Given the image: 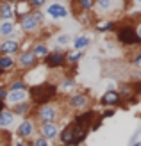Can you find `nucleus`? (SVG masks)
Here are the masks:
<instances>
[{"mask_svg": "<svg viewBox=\"0 0 141 146\" xmlns=\"http://www.w3.org/2000/svg\"><path fill=\"white\" fill-rule=\"evenodd\" d=\"M75 135H77V128H75L73 123H70V125H66L64 128H61V132L57 135V141L61 146H73Z\"/></svg>", "mask_w": 141, "mask_h": 146, "instance_id": "1a4fd4ad", "label": "nucleus"}, {"mask_svg": "<svg viewBox=\"0 0 141 146\" xmlns=\"http://www.w3.org/2000/svg\"><path fill=\"white\" fill-rule=\"evenodd\" d=\"M116 39L120 45L123 46H136V45H141L139 38L136 36V29L132 25H122L118 27L116 31Z\"/></svg>", "mask_w": 141, "mask_h": 146, "instance_id": "20e7f679", "label": "nucleus"}, {"mask_svg": "<svg viewBox=\"0 0 141 146\" xmlns=\"http://www.w3.org/2000/svg\"><path fill=\"white\" fill-rule=\"evenodd\" d=\"M31 14H32V18L38 21V25L41 27L43 25V20H45V16H43V13L39 11V9H34V11H31Z\"/></svg>", "mask_w": 141, "mask_h": 146, "instance_id": "2f4dec72", "label": "nucleus"}, {"mask_svg": "<svg viewBox=\"0 0 141 146\" xmlns=\"http://www.w3.org/2000/svg\"><path fill=\"white\" fill-rule=\"evenodd\" d=\"M31 13V7H29V2L27 0H18L16 2V7H14V18H23L25 14Z\"/></svg>", "mask_w": 141, "mask_h": 146, "instance_id": "412c9836", "label": "nucleus"}, {"mask_svg": "<svg viewBox=\"0 0 141 146\" xmlns=\"http://www.w3.org/2000/svg\"><path fill=\"white\" fill-rule=\"evenodd\" d=\"M47 14L54 20H63V18L68 16V9H66L61 2H54L47 7Z\"/></svg>", "mask_w": 141, "mask_h": 146, "instance_id": "ddd939ff", "label": "nucleus"}, {"mask_svg": "<svg viewBox=\"0 0 141 146\" xmlns=\"http://www.w3.org/2000/svg\"><path fill=\"white\" fill-rule=\"evenodd\" d=\"M29 144L31 146H52V143L47 141L45 137H41V135H36L32 141H29Z\"/></svg>", "mask_w": 141, "mask_h": 146, "instance_id": "c756f323", "label": "nucleus"}, {"mask_svg": "<svg viewBox=\"0 0 141 146\" xmlns=\"http://www.w3.org/2000/svg\"><path fill=\"white\" fill-rule=\"evenodd\" d=\"M20 52L18 39H4L0 41V55H16Z\"/></svg>", "mask_w": 141, "mask_h": 146, "instance_id": "f8f14e48", "label": "nucleus"}, {"mask_svg": "<svg viewBox=\"0 0 141 146\" xmlns=\"http://www.w3.org/2000/svg\"><path fill=\"white\" fill-rule=\"evenodd\" d=\"M27 93H29V98H31V104L34 107H39L45 104H52V100H55L57 86L50 82H43L38 86H31L27 89Z\"/></svg>", "mask_w": 141, "mask_h": 146, "instance_id": "f257e3e1", "label": "nucleus"}, {"mask_svg": "<svg viewBox=\"0 0 141 146\" xmlns=\"http://www.w3.org/2000/svg\"><path fill=\"white\" fill-rule=\"evenodd\" d=\"M77 86V82H75V78L73 77H70V75H66L64 78H63V82H61V91H64V93H68V91H72L73 87Z\"/></svg>", "mask_w": 141, "mask_h": 146, "instance_id": "393cba45", "label": "nucleus"}, {"mask_svg": "<svg viewBox=\"0 0 141 146\" xmlns=\"http://www.w3.org/2000/svg\"><path fill=\"white\" fill-rule=\"evenodd\" d=\"M68 104L73 111H88L91 105V96L88 93H73L72 96L68 98Z\"/></svg>", "mask_w": 141, "mask_h": 146, "instance_id": "0eeeda50", "label": "nucleus"}, {"mask_svg": "<svg viewBox=\"0 0 141 146\" xmlns=\"http://www.w3.org/2000/svg\"><path fill=\"white\" fill-rule=\"evenodd\" d=\"M55 43H57V46L61 48V46H68L70 43H72V38L68 34H57L55 36Z\"/></svg>", "mask_w": 141, "mask_h": 146, "instance_id": "cd10ccee", "label": "nucleus"}, {"mask_svg": "<svg viewBox=\"0 0 141 146\" xmlns=\"http://www.w3.org/2000/svg\"><path fill=\"white\" fill-rule=\"evenodd\" d=\"M16 123V116L11 112L9 107H5L2 112H0V130H11Z\"/></svg>", "mask_w": 141, "mask_h": 146, "instance_id": "2eb2a0df", "label": "nucleus"}, {"mask_svg": "<svg viewBox=\"0 0 141 146\" xmlns=\"http://www.w3.org/2000/svg\"><path fill=\"white\" fill-rule=\"evenodd\" d=\"M5 107H7V105H5V102H0V112H2Z\"/></svg>", "mask_w": 141, "mask_h": 146, "instance_id": "4c0bfd02", "label": "nucleus"}, {"mask_svg": "<svg viewBox=\"0 0 141 146\" xmlns=\"http://www.w3.org/2000/svg\"><path fill=\"white\" fill-rule=\"evenodd\" d=\"M59 146H61V144H59Z\"/></svg>", "mask_w": 141, "mask_h": 146, "instance_id": "37998d69", "label": "nucleus"}, {"mask_svg": "<svg viewBox=\"0 0 141 146\" xmlns=\"http://www.w3.org/2000/svg\"><path fill=\"white\" fill-rule=\"evenodd\" d=\"M120 104H122V96L116 89H107L100 98V105H104V107H116Z\"/></svg>", "mask_w": 141, "mask_h": 146, "instance_id": "9b49d317", "label": "nucleus"}, {"mask_svg": "<svg viewBox=\"0 0 141 146\" xmlns=\"http://www.w3.org/2000/svg\"><path fill=\"white\" fill-rule=\"evenodd\" d=\"M16 68V62H14L13 55H0V75L4 73H9Z\"/></svg>", "mask_w": 141, "mask_h": 146, "instance_id": "a211bd4d", "label": "nucleus"}, {"mask_svg": "<svg viewBox=\"0 0 141 146\" xmlns=\"http://www.w3.org/2000/svg\"><path fill=\"white\" fill-rule=\"evenodd\" d=\"M77 7L80 11H91L95 7V0H77Z\"/></svg>", "mask_w": 141, "mask_h": 146, "instance_id": "c85d7f7f", "label": "nucleus"}, {"mask_svg": "<svg viewBox=\"0 0 141 146\" xmlns=\"http://www.w3.org/2000/svg\"><path fill=\"white\" fill-rule=\"evenodd\" d=\"M134 29H136V36H138L139 41H141V21H138V25H136Z\"/></svg>", "mask_w": 141, "mask_h": 146, "instance_id": "e433bc0d", "label": "nucleus"}, {"mask_svg": "<svg viewBox=\"0 0 141 146\" xmlns=\"http://www.w3.org/2000/svg\"><path fill=\"white\" fill-rule=\"evenodd\" d=\"M7 93H9V89H7V86L0 84V102H5V98H7Z\"/></svg>", "mask_w": 141, "mask_h": 146, "instance_id": "473e14b6", "label": "nucleus"}, {"mask_svg": "<svg viewBox=\"0 0 141 146\" xmlns=\"http://www.w3.org/2000/svg\"><path fill=\"white\" fill-rule=\"evenodd\" d=\"M9 146H31L29 144V141H21V139H14L9 143Z\"/></svg>", "mask_w": 141, "mask_h": 146, "instance_id": "72a5a7b5", "label": "nucleus"}, {"mask_svg": "<svg viewBox=\"0 0 141 146\" xmlns=\"http://www.w3.org/2000/svg\"><path fill=\"white\" fill-rule=\"evenodd\" d=\"M72 43H73V50H86L88 46H90L91 39L88 38V36H77Z\"/></svg>", "mask_w": 141, "mask_h": 146, "instance_id": "5701e85b", "label": "nucleus"}, {"mask_svg": "<svg viewBox=\"0 0 141 146\" xmlns=\"http://www.w3.org/2000/svg\"><path fill=\"white\" fill-rule=\"evenodd\" d=\"M0 146H9V143H0Z\"/></svg>", "mask_w": 141, "mask_h": 146, "instance_id": "ea45409f", "label": "nucleus"}, {"mask_svg": "<svg viewBox=\"0 0 141 146\" xmlns=\"http://www.w3.org/2000/svg\"><path fill=\"white\" fill-rule=\"evenodd\" d=\"M34 105L31 104V102H21V104H16V105H11V112L16 116V118H31V114L34 112Z\"/></svg>", "mask_w": 141, "mask_h": 146, "instance_id": "9d476101", "label": "nucleus"}, {"mask_svg": "<svg viewBox=\"0 0 141 146\" xmlns=\"http://www.w3.org/2000/svg\"><path fill=\"white\" fill-rule=\"evenodd\" d=\"M136 2H138V4H141V0H136Z\"/></svg>", "mask_w": 141, "mask_h": 146, "instance_id": "79ce46f5", "label": "nucleus"}, {"mask_svg": "<svg viewBox=\"0 0 141 146\" xmlns=\"http://www.w3.org/2000/svg\"><path fill=\"white\" fill-rule=\"evenodd\" d=\"M14 32H16V23H14L13 20L0 21V38L9 39V38H13Z\"/></svg>", "mask_w": 141, "mask_h": 146, "instance_id": "f3484780", "label": "nucleus"}, {"mask_svg": "<svg viewBox=\"0 0 141 146\" xmlns=\"http://www.w3.org/2000/svg\"><path fill=\"white\" fill-rule=\"evenodd\" d=\"M31 52H32L36 57H38V59H45L47 54L50 52V48L45 45V43H36V45L31 48Z\"/></svg>", "mask_w": 141, "mask_h": 146, "instance_id": "4be33fe9", "label": "nucleus"}, {"mask_svg": "<svg viewBox=\"0 0 141 146\" xmlns=\"http://www.w3.org/2000/svg\"><path fill=\"white\" fill-rule=\"evenodd\" d=\"M113 114H114V109H107V111L104 112V114H100V118H102V119H106V118H109V116H113Z\"/></svg>", "mask_w": 141, "mask_h": 146, "instance_id": "f704fd0d", "label": "nucleus"}, {"mask_svg": "<svg viewBox=\"0 0 141 146\" xmlns=\"http://www.w3.org/2000/svg\"><path fill=\"white\" fill-rule=\"evenodd\" d=\"M29 100V93L25 89H18V91H9L7 93V98H5V105L11 107V105H16L21 104V102H27Z\"/></svg>", "mask_w": 141, "mask_h": 146, "instance_id": "4468645a", "label": "nucleus"}, {"mask_svg": "<svg viewBox=\"0 0 141 146\" xmlns=\"http://www.w3.org/2000/svg\"><path fill=\"white\" fill-rule=\"evenodd\" d=\"M29 2V7H31V11H34V9H39V7H43L48 0H27Z\"/></svg>", "mask_w": 141, "mask_h": 146, "instance_id": "7c9ffc66", "label": "nucleus"}, {"mask_svg": "<svg viewBox=\"0 0 141 146\" xmlns=\"http://www.w3.org/2000/svg\"><path fill=\"white\" fill-rule=\"evenodd\" d=\"M43 64L50 70H59V68H64L66 66V57L64 52H61V48L55 46L54 50H50L47 54V57L43 59Z\"/></svg>", "mask_w": 141, "mask_h": 146, "instance_id": "39448f33", "label": "nucleus"}, {"mask_svg": "<svg viewBox=\"0 0 141 146\" xmlns=\"http://www.w3.org/2000/svg\"><path fill=\"white\" fill-rule=\"evenodd\" d=\"M59 132H61L59 123H39V125H38V135L45 137V139L50 141V143L57 141Z\"/></svg>", "mask_w": 141, "mask_h": 146, "instance_id": "6e6552de", "label": "nucleus"}, {"mask_svg": "<svg viewBox=\"0 0 141 146\" xmlns=\"http://www.w3.org/2000/svg\"><path fill=\"white\" fill-rule=\"evenodd\" d=\"M38 61L39 59L31 52V50H20L16 54V59H14V62H16V66L20 70H34L38 66Z\"/></svg>", "mask_w": 141, "mask_h": 146, "instance_id": "423d86ee", "label": "nucleus"}, {"mask_svg": "<svg viewBox=\"0 0 141 146\" xmlns=\"http://www.w3.org/2000/svg\"><path fill=\"white\" fill-rule=\"evenodd\" d=\"M7 89L9 91H18V89H29V86H27V82L23 78H20V80H14V82H11L9 86H7Z\"/></svg>", "mask_w": 141, "mask_h": 146, "instance_id": "bb28decb", "label": "nucleus"}, {"mask_svg": "<svg viewBox=\"0 0 141 146\" xmlns=\"http://www.w3.org/2000/svg\"><path fill=\"white\" fill-rule=\"evenodd\" d=\"M13 18H14V7H13V4L2 2V4H0V20L5 21V20H13Z\"/></svg>", "mask_w": 141, "mask_h": 146, "instance_id": "aec40b11", "label": "nucleus"}, {"mask_svg": "<svg viewBox=\"0 0 141 146\" xmlns=\"http://www.w3.org/2000/svg\"><path fill=\"white\" fill-rule=\"evenodd\" d=\"M5 2H7V4H16L18 0H5Z\"/></svg>", "mask_w": 141, "mask_h": 146, "instance_id": "58836bf2", "label": "nucleus"}, {"mask_svg": "<svg viewBox=\"0 0 141 146\" xmlns=\"http://www.w3.org/2000/svg\"><path fill=\"white\" fill-rule=\"evenodd\" d=\"M36 114V123H57L59 118H61V109H59L55 104H45L34 109Z\"/></svg>", "mask_w": 141, "mask_h": 146, "instance_id": "f03ea898", "label": "nucleus"}, {"mask_svg": "<svg viewBox=\"0 0 141 146\" xmlns=\"http://www.w3.org/2000/svg\"><path fill=\"white\" fill-rule=\"evenodd\" d=\"M132 146H141V143H134V144H132Z\"/></svg>", "mask_w": 141, "mask_h": 146, "instance_id": "a19ab883", "label": "nucleus"}, {"mask_svg": "<svg viewBox=\"0 0 141 146\" xmlns=\"http://www.w3.org/2000/svg\"><path fill=\"white\" fill-rule=\"evenodd\" d=\"M114 9V0H96V11L98 13H109Z\"/></svg>", "mask_w": 141, "mask_h": 146, "instance_id": "b1692460", "label": "nucleus"}, {"mask_svg": "<svg viewBox=\"0 0 141 146\" xmlns=\"http://www.w3.org/2000/svg\"><path fill=\"white\" fill-rule=\"evenodd\" d=\"M132 62H134V64H141V50H139V52L134 55V59H132Z\"/></svg>", "mask_w": 141, "mask_h": 146, "instance_id": "c9c22d12", "label": "nucleus"}, {"mask_svg": "<svg viewBox=\"0 0 141 146\" xmlns=\"http://www.w3.org/2000/svg\"><path fill=\"white\" fill-rule=\"evenodd\" d=\"M14 135H16V139H21V141H32L38 135V123L32 118H23L16 125Z\"/></svg>", "mask_w": 141, "mask_h": 146, "instance_id": "7ed1b4c3", "label": "nucleus"}, {"mask_svg": "<svg viewBox=\"0 0 141 146\" xmlns=\"http://www.w3.org/2000/svg\"><path fill=\"white\" fill-rule=\"evenodd\" d=\"M18 21H20V27H21V31H23V32H36V31L39 29L38 21L32 18V14H31V13L25 14L23 18H20Z\"/></svg>", "mask_w": 141, "mask_h": 146, "instance_id": "dca6fc26", "label": "nucleus"}, {"mask_svg": "<svg viewBox=\"0 0 141 146\" xmlns=\"http://www.w3.org/2000/svg\"><path fill=\"white\" fill-rule=\"evenodd\" d=\"M64 57H66V64L77 66L79 61L84 57V50H70V52H64Z\"/></svg>", "mask_w": 141, "mask_h": 146, "instance_id": "6ab92c4d", "label": "nucleus"}, {"mask_svg": "<svg viewBox=\"0 0 141 146\" xmlns=\"http://www.w3.org/2000/svg\"><path fill=\"white\" fill-rule=\"evenodd\" d=\"M114 27L116 23L114 21H111V20H106V21H102V23H96V31L98 32H109V31H114Z\"/></svg>", "mask_w": 141, "mask_h": 146, "instance_id": "a878e982", "label": "nucleus"}]
</instances>
